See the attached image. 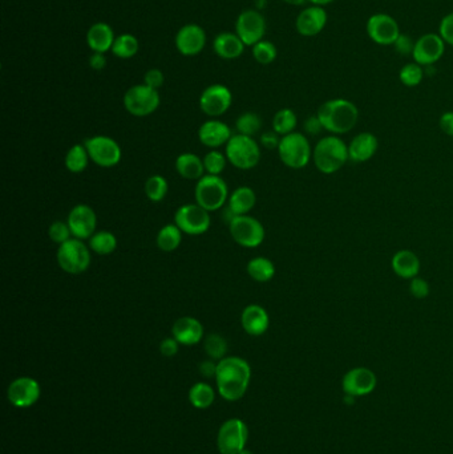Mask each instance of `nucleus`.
Segmentation results:
<instances>
[{
	"instance_id": "obj_27",
	"label": "nucleus",
	"mask_w": 453,
	"mask_h": 454,
	"mask_svg": "<svg viewBox=\"0 0 453 454\" xmlns=\"http://www.w3.org/2000/svg\"><path fill=\"white\" fill-rule=\"evenodd\" d=\"M245 47L246 45L243 44V42L239 39L238 35L233 32H222L217 35L213 42L215 54L225 60H233L239 57L243 54Z\"/></svg>"
},
{
	"instance_id": "obj_30",
	"label": "nucleus",
	"mask_w": 453,
	"mask_h": 454,
	"mask_svg": "<svg viewBox=\"0 0 453 454\" xmlns=\"http://www.w3.org/2000/svg\"><path fill=\"white\" fill-rule=\"evenodd\" d=\"M176 170L185 179H201L204 177V160L194 153H182L176 160Z\"/></svg>"
},
{
	"instance_id": "obj_17",
	"label": "nucleus",
	"mask_w": 453,
	"mask_h": 454,
	"mask_svg": "<svg viewBox=\"0 0 453 454\" xmlns=\"http://www.w3.org/2000/svg\"><path fill=\"white\" fill-rule=\"evenodd\" d=\"M445 51V42L437 34H427L415 42L412 57L421 67H430L437 63Z\"/></svg>"
},
{
	"instance_id": "obj_33",
	"label": "nucleus",
	"mask_w": 453,
	"mask_h": 454,
	"mask_svg": "<svg viewBox=\"0 0 453 454\" xmlns=\"http://www.w3.org/2000/svg\"><path fill=\"white\" fill-rule=\"evenodd\" d=\"M90 155L85 149L84 144L73 145L64 158V164L67 170L73 173V174H79L81 172H84L88 167V162H90Z\"/></svg>"
},
{
	"instance_id": "obj_39",
	"label": "nucleus",
	"mask_w": 453,
	"mask_h": 454,
	"mask_svg": "<svg viewBox=\"0 0 453 454\" xmlns=\"http://www.w3.org/2000/svg\"><path fill=\"white\" fill-rule=\"evenodd\" d=\"M236 128L239 134L254 137L255 134L261 131L262 120L257 113L246 112L242 113L236 121Z\"/></svg>"
},
{
	"instance_id": "obj_16",
	"label": "nucleus",
	"mask_w": 453,
	"mask_h": 454,
	"mask_svg": "<svg viewBox=\"0 0 453 454\" xmlns=\"http://www.w3.org/2000/svg\"><path fill=\"white\" fill-rule=\"evenodd\" d=\"M67 223H68L73 238L87 241L91 238L93 234L96 233L97 215L91 206L80 203L69 211Z\"/></svg>"
},
{
	"instance_id": "obj_43",
	"label": "nucleus",
	"mask_w": 453,
	"mask_h": 454,
	"mask_svg": "<svg viewBox=\"0 0 453 454\" xmlns=\"http://www.w3.org/2000/svg\"><path fill=\"white\" fill-rule=\"evenodd\" d=\"M424 78V69L418 63H409L401 68L399 78L406 87H416Z\"/></svg>"
},
{
	"instance_id": "obj_25",
	"label": "nucleus",
	"mask_w": 453,
	"mask_h": 454,
	"mask_svg": "<svg viewBox=\"0 0 453 454\" xmlns=\"http://www.w3.org/2000/svg\"><path fill=\"white\" fill-rule=\"evenodd\" d=\"M114 39L116 36L112 27L104 22L92 24L87 32V44L91 48L92 52H108L112 49Z\"/></svg>"
},
{
	"instance_id": "obj_32",
	"label": "nucleus",
	"mask_w": 453,
	"mask_h": 454,
	"mask_svg": "<svg viewBox=\"0 0 453 454\" xmlns=\"http://www.w3.org/2000/svg\"><path fill=\"white\" fill-rule=\"evenodd\" d=\"M248 274L249 277L258 282V283H266L270 282L275 275V266L269 258L265 256H255L248 263Z\"/></svg>"
},
{
	"instance_id": "obj_45",
	"label": "nucleus",
	"mask_w": 453,
	"mask_h": 454,
	"mask_svg": "<svg viewBox=\"0 0 453 454\" xmlns=\"http://www.w3.org/2000/svg\"><path fill=\"white\" fill-rule=\"evenodd\" d=\"M409 291L415 298L424 299L430 295V285L423 277H413V279H411V283H409Z\"/></svg>"
},
{
	"instance_id": "obj_49",
	"label": "nucleus",
	"mask_w": 453,
	"mask_h": 454,
	"mask_svg": "<svg viewBox=\"0 0 453 454\" xmlns=\"http://www.w3.org/2000/svg\"><path fill=\"white\" fill-rule=\"evenodd\" d=\"M395 48H397V52L401 54V55H409L413 52V48H415V43L412 42L411 37H408L406 35H400L399 39L395 43Z\"/></svg>"
},
{
	"instance_id": "obj_21",
	"label": "nucleus",
	"mask_w": 453,
	"mask_h": 454,
	"mask_svg": "<svg viewBox=\"0 0 453 454\" xmlns=\"http://www.w3.org/2000/svg\"><path fill=\"white\" fill-rule=\"evenodd\" d=\"M326 24H327V12L325 11L323 7L313 6L298 15L295 27L298 34L311 37L320 34L326 27Z\"/></svg>"
},
{
	"instance_id": "obj_11",
	"label": "nucleus",
	"mask_w": 453,
	"mask_h": 454,
	"mask_svg": "<svg viewBox=\"0 0 453 454\" xmlns=\"http://www.w3.org/2000/svg\"><path fill=\"white\" fill-rule=\"evenodd\" d=\"M174 223L183 234L203 235L210 229L212 218L210 213L198 203H186L176 211Z\"/></svg>"
},
{
	"instance_id": "obj_3",
	"label": "nucleus",
	"mask_w": 453,
	"mask_h": 454,
	"mask_svg": "<svg viewBox=\"0 0 453 454\" xmlns=\"http://www.w3.org/2000/svg\"><path fill=\"white\" fill-rule=\"evenodd\" d=\"M314 164L323 174H334L350 160L349 146L337 136L322 138L313 152Z\"/></svg>"
},
{
	"instance_id": "obj_55",
	"label": "nucleus",
	"mask_w": 453,
	"mask_h": 454,
	"mask_svg": "<svg viewBox=\"0 0 453 454\" xmlns=\"http://www.w3.org/2000/svg\"><path fill=\"white\" fill-rule=\"evenodd\" d=\"M310 3H313L314 6H319V7H323V6H327L330 3H332L334 0H307Z\"/></svg>"
},
{
	"instance_id": "obj_12",
	"label": "nucleus",
	"mask_w": 453,
	"mask_h": 454,
	"mask_svg": "<svg viewBox=\"0 0 453 454\" xmlns=\"http://www.w3.org/2000/svg\"><path fill=\"white\" fill-rule=\"evenodd\" d=\"M249 431L246 424L239 419L227 420L218 432V449L222 454H239L248 443Z\"/></svg>"
},
{
	"instance_id": "obj_20",
	"label": "nucleus",
	"mask_w": 453,
	"mask_h": 454,
	"mask_svg": "<svg viewBox=\"0 0 453 454\" xmlns=\"http://www.w3.org/2000/svg\"><path fill=\"white\" fill-rule=\"evenodd\" d=\"M7 396L12 405L28 408L40 398V386L32 377H19L10 384Z\"/></svg>"
},
{
	"instance_id": "obj_44",
	"label": "nucleus",
	"mask_w": 453,
	"mask_h": 454,
	"mask_svg": "<svg viewBox=\"0 0 453 454\" xmlns=\"http://www.w3.org/2000/svg\"><path fill=\"white\" fill-rule=\"evenodd\" d=\"M48 237H49V239H51L54 244H57L59 246L64 244V242H67L71 238H73V235L71 233L68 223L63 221L54 222V223L49 226V229H48Z\"/></svg>"
},
{
	"instance_id": "obj_8",
	"label": "nucleus",
	"mask_w": 453,
	"mask_h": 454,
	"mask_svg": "<svg viewBox=\"0 0 453 454\" xmlns=\"http://www.w3.org/2000/svg\"><path fill=\"white\" fill-rule=\"evenodd\" d=\"M124 108L135 117H147L159 109V93L157 89L145 84H137L125 92Z\"/></svg>"
},
{
	"instance_id": "obj_6",
	"label": "nucleus",
	"mask_w": 453,
	"mask_h": 454,
	"mask_svg": "<svg viewBox=\"0 0 453 454\" xmlns=\"http://www.w3.org/2000/svg\"><path fill=\"white\" fill-rule=\"evenodd\" d=\"M195 203L203 206L205 210H221L229 200V189L225 179L221 176L205 174L204 177L197 181L195 190Z\"/></svg>"
},
{
	"instance_id": "obj_9",
	"label": "nucleus",
	"mask_w": 453,
	"mask_h": 454,
	"mask_svg": "<svg viewBox=\"0 0 453 454\" xmlns=\"http://www.w3.org/2000/svg\"><path fill=\"white\" fill-rule=\"evenodd\" d=\"M84 146L91 161L97 167L111 169L117 167L121 161L123 152L119 143L107 136H93L84 141Z\"/></svg>"
},
{
	"instance_id": "obj_56",
	"label": "nucleus",
	"mask_w": 453,
	"mask_h": 454,
	"mask_svg": "<svg viewBox=\"0 0 453 454\" xmlns=\"http://www.w3.org/2000/svg\"><path fill=\"white\" fill-rule=\"evenodd\" d=\"M284 1L290 6H303L307 0H284Z\"/></svg>"
},
{
	"instance_id": "obj_40",
	"label": "nucleus",
	"mask_w": 453,
	"mask_h": 454,
	"mask_svg": "<svg viewBox=\"0 0 453 454\" xmlns=\"http://www.w3.org/2000/svg\"><path fill=\"white\" fill-rule=\"evenodd\" d=\"M205 352L212 360H222L227 352V342L218 333H210L204 342Z\"/></svg>"
},
{
	"instance_id": "obj_50",
	"label": "nucleus",
	"mask_w": 453,
	"mask_h": 454,
	"mask_svg": "<svg viewBox=\"0 0 453 454\" xmlns=\"http://www.w3.org/2000/svg\"><path fill=\"white\" fill-rule=\"evenodd\" d=\"M279 143H281L279 134L275 133L274 131H270V132H265V133L262 134L261 136L262 146H263V148H266V149H269V150L278 149Z\"/></svg>"
},
{
	"instance_id": "obj_26",
	"label": "nucleus",
	"mask_w": 453,
	"mask_h": 454,
	"mask_svg": "<svg viewBox=\"0 0 453 454\" xmlns=\"http://www.w3.org/2000/svg\"><path fill=\"white\" fill-rule=\"evenodd\" d=\"M379 148L376 136L368 132L358 134L349 145V157L352 162H366L374 157Z\"/></svg>"
},
{
	"instance_id": "obj_24",
	"label": "nucleus",
	"mask_w": 453,
	"mask_h": 454,
	"mask_svg": "<svg viewBox=\"0 0 453 454\" xmlns=\"http://www.w3.org/2000/svg\"><path fill=\"white\" fill-rule=\"evenodd\" d=\"M241 325L250 336H261L269 330L270 316L258 304H249L241 313Z\"/></svg>"
},
{
	"instance_id": "obj_7",
	"label": "nucleus",
	"mask_w": 453,
	"mask_h": 454,
	"mask_svg": "<svg viewBox=\"0 0 453 454\" xmlns=\"http://www.w3.org/2000/svg\"><path fill=\"white\" fill-rule=\"evenodd\" d=\"M277 150L284 165L291 169L306 167L313 157L311 145L306 136L298 132L284 136Z\"/></svg>"
},
{
	"instance_id": "obj_41",
	"label": "nucleus",
	"mask_w": 453,
	"mask_h": 454,
	"mask_svg": "<svg viewBox=\"0 0 453 454\" xmlns=\"http://www.w3.org/2000/svg\"><path fill=\"white\" fill-rule=\"evenodd\" d=\"M278 56V49L272 42L269 40H261L260 43L253 45V57L255 59L257 63L262 66H269L277 59Z\"/></svg>"
},
{
	"instance_id": "obj_19",
	"label": "nucleus",
	"mask_w": 453,
	"mask_h": 454,
	"mask_svg": "<svg viewBox=\"0 0 453 454\" xmlns=\"http://www.w3.org/2000/svg\"><path fill=\"white\" fill-rule=\"evenodd\" d=\"M177 51L183 56L200 55L206 45L205 30L198 24H186L179 30L174 39Z\"/></svg>"
},
{
	"instance_id": "obj_14",
	"label": "nucleus",
	"mask_w": 453,
	"mask_h": 454,
	"mask_svg": "<svg viewBox=\"0 0 453 454\" xmlns=\"http://www.w3.org/2000/svg\"><path fill=\"white\" fill-rule=\"evenodd\" d=\"M233 102V95L226 85L213 84L205 89L200 96V108L209 117L225 114Z\"/></svg>"
},
{
	"instance_id": "obj_48",
	"label": "nucleus",
	"mask_w": 453,
	"mask_h": 454,
	"mask_svg": "<svg viewBox=\"0 0 453 454\" xmlns=\"http://www.w3.org/2000/svg\"><path fill=\"white\" fill-rule=\"evenodd\" d=\"M180 348V343L174 337H167L159 344V351L165 357H173L177 354Z\"/></svg>"
},
{
	"instance_id": "obj_23",
	"label": "nucleus",
	"mask_w": 453,
	"mask_h": 454,
	"mask_svg": "<svg viewBox=\"0 0 453 454\" xmlns=\"http://www.w3.org/2000/svg\"><path fill=\"white\" fill-rule=\"evenodd\" d=\"M171 333L173 337L181 345H195L204 337V325L195 318L182 316L174 321Z\"/></svg>"
},
{
	"instance_id": "obj_28",
	"label": "nucleus",
	"mask_w": 453,
	"mask_h": 454,
	"mask_svg": "<svg viewBox=\"0 0 453 454\" xmlns=\"http://www.w3.org/2000/svg\"><path fill=\"white\" fill-rule=\"evenodd\" d=\"M392 270L397 277L413 279L420 271V259L418 255L409 250H400L392 258Z\"/></svg>"
},
{
	"instance_id": "obj_52",
	"label": "nucleus",
	"mask_w": 453,
	"mask_h": 454,
	"mask_svg": "<svg viewBox=\"0 0 453 454\" xmlns=\"http://www.w3.org/2000/svg\"><path fill=\"white\" fill-rule=\"evenodd\" d=\"M90 67H91L93 71H102V69L107 67V57H105V54L93 52L91 57H90Z\"/></svg>"
},
{
	"instance_id": "obj_37",
	"label": "nucleus",
	"mask_w": 453,
	"mask_h": 454,
	"mask_svg": "<svg viewBox=\"0 0 453 454\" xmlns=\"http://www.w3.org/2000/svg\"><path fill=\"white\" fill-rule=\"evenodd\" d=\"M296 124H298V119L295 112L289 108H284L274 114L272 131L284 137L294 132Z\"/></svg>"
},
{
	"instance_id": "obj_57",
	"label": "nucleus",
	"mask_w": 453,
	"mask_h": 454,
	"mask_svg": "<svg viewBox=\"0 0 453 454\" xmlns=\"http://www.w3.org/2000/svg\"><path fill=\"white\" fill-rule=\"evenodd\" d=\"M239 454H253V453H251L250 450H248V449H243V450H242V452H241V453Z\"/></svg>"
},
{
	"instance_id": "obj_29",
	"label": "nucleus",
	"mask_w": 453,
	"mask_h": 454,
	"mask_svg": "<svg viewBox=\"0 0 453 454\" xmlns=\"http://www.w3.org/2000/svg\"><path fill=\"white\" fill-rule=\"evenodd\" d=\"M257 203V194L249 186L237 188L227 200V206L236 215H248Z\"/></svg>"
},
{
	"instance_id": "obj_10",
	"label": "nucleus",
	"mask_w": 453,
	"mask_h": 454,
	"mask_svg": "<svg viewBox=\"0 0 453 454\" xmlns=\"http://www.w3.org/2000/svg\"><path fill=\"white\" fill-rule=\"evenodd\" d=\"M229 232L236 244L246 249L261 246L266 235L261 222L250 215H237L229 223Z\"/></svg>"
},
{
	"instance_id": "obj_4",
	"label": "nucleus",
	"mask_w": 453,
	"mask_h": 454,
	"mask_svg": "<svg viewBox=\"0 0 453 454\" xmlns=\"http://www.w3.org/2000/svg\"><path fill=\"white\" fill-rule=\"evenodd\" d=\"M227 162L239 170H250L257 167L261 160V148L254 137L233 134L225 146Z\"/></svg>"
},
{
	"instance_id": "obj_42",
	"label": "nucleus",
	"mask_w": 453,
	"mask_h": 454,
	"mask_svg": "<svg viewBox=\"0 0 453 454\" xmlns=\"http://www.w3.org/2000/svg\"><path fill=\"white\" fill-rule=\"evenodd\" d=\"M204 167L206 174H212V176H219L225 167H226L227 158L225 153L219 152V150H210L209 153L205 155Z\"/></svg>"
},
{
	"instance_id": "obj_31",
	"label": "nucleus",
	"mask_w": 453,
	"mask_h": 454,
	"mask_svg": "<svg viewBox=\"0 0 453 454\" xmlns=\"http://www.w3.org/2000/svg\"><path fill=\"white\" fill-rule=\"evenodd\" d=\"M182 232L176 223L165 225L156 238L157 247L164 253H173L176 251L182 242Z\"/></svg>"
},
{
	"instance_id": "obj_54",
	"label": "nucleus",
	"mask_w": 453,
	"mask_h": 454,
	"mask_svg": "<svg viewBox=\"0 0 453 454\" xmlns=\"http://www.w3.org/2000/svg\"><path fill=\"white\" fill-rule=\"evenodd\" d=\"M200 374H201L203 376L206 377V378L215 377V374H217V364H215L213 360L203 362V363L200 364Z\"/></svg>"
},
{
	"instance_id": "obj_53",
	"label": "nucleus",
	"mask_w": 453,
	"mask_h": 454,
	"mask_svg": "<svg viewBox=\"0 0 453 454\" xmlns=\"http://www.w3.org/2000/svg\"><path fill=\"white\" fill-rule=\"evenodd\" d=\"M440 128L442 132L453 137V112H445L440 117Z\"/></svg>"
},
{
	"instance_id": "obj_38",
	"label": "nucleus",
	"mask_w": 453,
	"mask_h": 454,
	"mask_svg": "<svg viewBox=\"0 0 453 454\" xmlns=\"http://www.w3.org/2000/svg\"><path fill=\"white\" fill-rule=\"evenodd\" d=\"M169 191L168 181L159 174L149 177L145 182V196L152 202H161Z\"/></svg>"
},
{
	"instance_id": "obj_46",
	"label": "nucleus",
	"mask_w": 453,
	"mask_h": 454,
	"mask_svg": "<svg viewBox=\"0 0 453 454\" xmlns=\"http://www.w3.org/2000/svg\"><path fill=\"white\" fill-rule=\"evenodd\" d=\"M164 81H165L164 73H162V71H159L157 68L149 69L144 75V84L147 87H150V88L159 90L164 85Z\"/></svg>"
},
{
	"instance_id": "obj_35",
	"label": "nucleus",
	"mask_w": 453,
	"mask_h": 454,
	"mask_svg": "<svg viewBox=\"0 0 453 454\" xmlns=\"http://www.w3.org/2000/svg\"><path fill=\"white\" fill-rule=\"evenodd\" d=\"M90 242V249L93 253L97 255H109L114 253L117 249V238L114 233L111 232H96L88 239Z\"/></svg>"
},
{
	"instance_id": "obj_1",
	"label": "nucleus",
	"mask_w": 453,
	"mask_h": 454,
	"mask_svg": "<svg viewBox=\"0 0 453 454\" xmlns=\"http://www.w3.org/2000/svg\"><path fill=\"white\" fill-rule=\"evenodd\" d=\"M250 377L249 363L241 357H224L217 363V388L219 395L227 401H237L243 398L249 387Z\"/></svg>"
},
{
	"instance_id": "obj_15",
	"label": "nucleus",
	"mask_w": 453,
	"mask_h": 454,
	"mask_svg": "<svg viewBox=\"0 0 453 454\" xmlns=\"http://www.w3.org/2000/svg\"><path fill=\"white\" fill-rule=\"evenodd\" d=\"M367 34L379 45H394L401 35L397 20L387 13H375L368 19Z\"/></svg>"
},
{
	"instance_id": "obj_34",
	"label": "nucleus",
	"mask_w": 453,
	"mask_h": 454,
	"mask_svg": "<svg viewBox=\"0 0 453 454\" xmlns=\"http://www.w3.org/2000/svg\"><path fill=\"white\" fill-rule=\"evenodd\" d=\"M140 43L135 35L121 34L114 39L112 54L119 59H132L138 54Z\"/></svg>"
},
{
	"instance_id": "obj_47",
	"label": "nucleus",
	"mask_w": 453,
	"mask_h": 454,
	"mask_svg": "<svg viewBox=\"0 0 453 454\" xmlns=\"http://www.w3.org/2000/svg\"><path fill=\"white\" fill-rule=\"evenodd\" d=\"M439 35L442 36V40L447 44L453 47V13H449L442 18L440 27H439Z\"/></svg>"
},
{
	"instance_id": "obj_13",
	"label": "nucleus",
	"mask_w": 453,
	"mask_h": 454,
	"mask_svg": "<svg viewBox=\"0 0 453 454\" xmlns=\"http://www.w3.org/2000/svg\"><path fill=\"white\" fill-rule=\"evenodd\" d=\"M236 34L246 47L260 43L266 34V20L261 12L257 10H245L241 12L236 22Z\"/></svg>"
},
{
	"instance_id": "obj_2",
	"label": "nucleus",
	"mask_w": 453,
	"mask_h": 454,
	"mask_svg": "<svg viewBox=\"0 0 453 454\" xmlns=\"http://www.w3.org/2000/svg\"><path fill=\"white\" fill-rule=\"evenodd\" d=\"M317 116L323 128L337 136L351 132L359 120V111L351 101L335 99L322 104Z\"/></svg>"
},
{
	"instance_id": "obj_22",
	"label": "nucleus",
	"mask_w": 453,
	"mask_h": 454,
	"mask_svg": "<svg viewBox=\"0 0 453 454\" xmlns=\"http://www.w3.org/2000/svg\"><path fill=\"white\" fill-rule=\"evenodd\" d=\"M231 137H233V133H231V129L229 128V125L224 121H219V120L205 121L198 129L200 143L210 149L226 146Z\"/></svg>"
},
{
	"instance_id": "obj_5",
	"label": "nucleus",
	"mask_w": 453,
	"mask_h": 454,
	"mask_svg": "<svg viewBox=\"0 0 453 454\" xmlns=\"http://www.w3.org/2000/svg\"><path fill=\"white\" fill-rule=\"evenodd\" d=\"M57 263L60 268L71 274L79 275L91 266V249L78 238H71L57 249Z\"/></svg>"
},
{
	"instance_id": "obj_51",
	"label": "nucleus",
	"mask_w": 453,
	"mask_h": 454,
	"mask_svg": "<svg viewBox=\"0 0 453 454\" xmlns=\"http://www.w3.org/2000/svg\"><path fill=\"white\" fill-rule=\"evenodd\" d=\"M322 129H325V128H323L320 120L318 119V116H311V117H308L306 121H305V131H306L308 134L315 136V134L320 133Z\"/></svg>"
},
{
	"instance_id": "obj_18",
	"label": "nucleus",
	"mask_w": 453,
	"mask_h": 454,
	"mask_svg": "<svg viewBox=\"0 0 453 454\" xmlns=\"http://www.w3.org/2000/svg\"><path fill=\"white\" fill-rule=\"evenodd\" d=\"M376 376L368 368L359 366L349 371L342 381V388L346 395L352 398H361L370 395L376 387Z\"/></svg>"
},
{
	"instance_id": "obj_36",
	"label": "nucleus",
	"mask_w": 453,
	"mask_h": 454,
	"mask_svg": "<svg viewBox=\"0 0 453 454\" xmlns=\"http://www.w3.org/2000/svg\"><path fill=\"white\" fill-rule=\"evenodd\" d=\"M215 389L206 383H197L189 390V400L193 407L198 410H206L215 402Z\"/></svg>"
}]
</instances>
